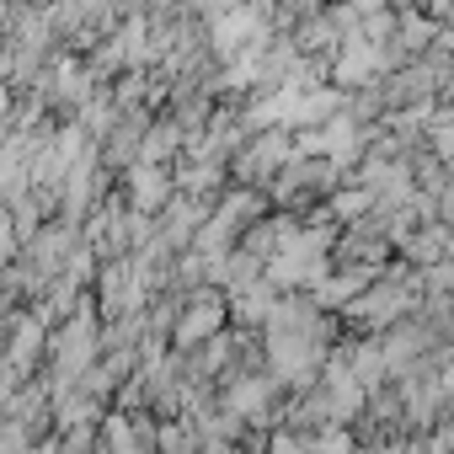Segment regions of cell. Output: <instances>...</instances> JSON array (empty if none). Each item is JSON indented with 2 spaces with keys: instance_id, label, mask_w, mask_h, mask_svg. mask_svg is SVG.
I'll use <instances>...</instances> for the list:
<instances>
[{
  "instance_id": "cell-1",
  "label": "cell",
  "mask_w": 454,
  "mask_h": 454,
  "mask_svg": "<svg viewBox=\"0 0 454 454\" xmlns=\"http://www.w3.org/2000/svg\"><path fill=\"white\" fill-rule=\"evenodd\" d=\"M214 326H219V305H198V310L182 321V348H187V342H198V337H208Z\"/></svg>"
}]
</instances>
